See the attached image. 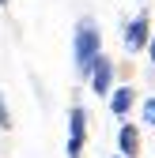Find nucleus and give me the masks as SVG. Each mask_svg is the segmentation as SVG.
I'll list each match as a JSON object with an SVG mask.
<instances>
[{"label": "nucleus", "instance_id": "1", "mask_svg": "<svg viewBox=\"0 0 155 158\" xmlns=\"http://www.w3.org/2000/svg\"><path fill=\"white\" fill-rule=\"evenodd\" d=\"M99 56H102V34H99V23L87 15V19L76 23V38H72V60H76V72L87 79Z\"/></svg>", "mask_w": 155, "mask_h": 158}, {"label": "nucleus", "instance_id": "2", "mask_svg": "<svg viewBox=\"0 0 155 158\" xmlns=\"http://www.w3.org/2000/svg\"><path fill=\"white\" fill-rule=\"evenodd\" d=\"M151 45V19L148 11H140L136 19L125 23V53H144Z\"/></svg>", "mask_w": 155, "mask_h": 158}, {"label": "nucleus", "instance_id": "3", "mask_svg": "<svg viewBox=\"0 0 155 158\" xmlns=\"http://www.w3.org/2000/svg\"><path fill=\"white\" fill-rule=\"evenodd\" d=\"M83 139H87V109L72 106V113H68V158H83Z\"/></svg>", "mask_w": 155, "mask_h": 158}, {"label": "nucleus", "instance_id": "4", "mask_svg": "<svg viewBox=\"0 0 155 158\" xmlns=\"http://www.w3.org/2000/svg\"><path fill=\"white\" fill-rule=\"evenodd\" d=\"M87 83H91L95 94H113V60H110L106 53L95 60V68H91V75H87Z\"/></svg>", "mask_w": 155, "mask_h": 158}, {"label": "nucleus", "instance_id": "5", "mask_svg": "<svg viewBox=\"0 0 155 158\" xmlns=\"http://www.w3.org/2000/svg\"><path fill=\"white\" fill-rule=\"evenodd\" d=\"M140 102V94H136V87H113V94H110V113L113 117H121V121H125V117L132 113V106H136Z\"/></svg>", "mask_w": 155, "mask_h": 158}, {"label": "nucleus", "instance_id": "6", "mask_svg": "<svg viewBox=\"0 0 155 158\" xmlns=\"http://www.w3.org/2000/svg\"><path fill=\"white\" fill-rule=\"evenodd\" d=\"M117 154H121V158H136V154H140V124L125 121V124L117 128Z\"/></svg>", "mask_w": 155, "mask_h": 158}, {"label": "nucleus", "instance_id": "7", "mask_svg": "<svg viewBox=\"0 0 155 158\" xmlns=\"http://www.w3.org/2000/svg\"><path fill=\"white\" fill-rule=\"evenodd\" d=\"M140 121H144L148 128H155V94H148L144 102H140Z\"/></svg>", "mask_w": 155, "mask_h": 158}, {"label": "nucleus", "instance_id": "8", "mask_svg": "<svg viewBox=\"0 0 155 158\" xmlns=\"http://www.w3.org/2000/svg\"><path fill=\"white\" fill-rule=\"evenodd\" d=\"M0 128H11V109H8V102H4V94H0Z\"/></svg>", "mask_w": 155, "mask_h": 158}, {"label": "nucleus", "instance_id": "9", "mask_svg": "<svg viewBox=\"0 0 155 158\" xmlns=\"http://www.w3.org/2000/svg\"><path fill=\"white\" fill-rule=\"evenodd\" d=\"M148 60L155 64V34H151V45H148Z\"/></svg>", "mask_w": 155, "mask_h": 158}, {"label": "nucleus", "instance_id": "10", "mask_svg": "<svg viewBox=\"0 0 155 158\" xmlns=\"http://www.w3.org/2000/svg\"><path fill=\"white\" fill-rule=\"evenodd\" d=\"M8 4H11V0H0V8H8Z\"/></svg>", "mask_w": 155, "mask_h": 158}, {"label": "nucleus", "instance_id": "11", "mask_svg": "<svg viewBox=\"0 0 155 158\" xmlns=\"http://www.w3.org/2000/svg\"><path fill=\"white\" fill-rule=\"evenodd\" d=\"M136 4H148V0H136Z\"/></svg>", "mask_w": 155, "mask_h": 158}, {"label": "nucleus", "instance_id": "12", "mask_svg": "<svg viewBox=\"0 0 155 158\" xmlns=\"http://www.w3.org/2000/svg\"><path fill=\"white\" fill-rule=\"evenodd\" d=\"M113 158H121V154H113Z\"/></svg>", "mask_w": 155, "mask_h": 158}]
</instances>
